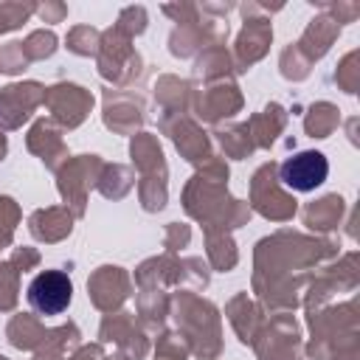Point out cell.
<instances>
[{"instance_id":"1","label":"cell","mask_w":360,"mask_h":360,"mask_svg":"<svg viewBox=\"0 0 360 360\" xmlns=\"http://www.w3.org/2000/svg\"><path fill=\"white\" fill-rule=\"evenodd\" d=\"M73 281L62 270H45L31 278L28 284V304L39 315H59L70 307Z\"/></svg>"},{"instance_id":"2","label":"cell","mask_w":360,"mask_h":360,"mask_svg":"<svg viewBox=\"0 0 360 360\" xmlns=\"http://www.w3.org/2000/svg\"><path fill=\"white\" fill-rule=\"evenodd\" d=\"M326 174H329V160H326L321 152H315V149L295 152V155L287 158V160L281 163V169H278L281 183H284L287 188H292V191H301V194L315 191V188L326 180Z\"/></svg>"}]
</instances>
